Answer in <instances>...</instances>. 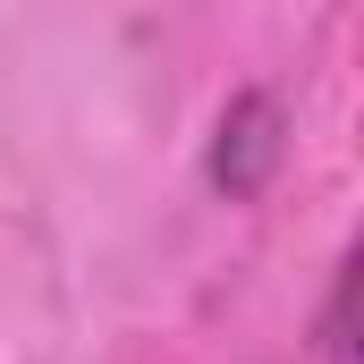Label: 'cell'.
Returning a JSON list of instances; mask_svg holds the SVG:
<instances>
[{"label":"cell","mask_w":364,"mask_h":364,"mask_svg":"<svg viewBox=\"0 0 364 364\" xmlns=\"http://www.w3.org/2000/svg\"><path fill=\"white\" fill-rule=\"evenodd\" d=\"M322 348H331V364H348V272H339V288H331V314H322Z\"/></svg>","instance_id":"obj_2"},{"label":"cell","mask_w":364,"mask_h":364,"mask_svg":"<svg viewBox=\"0 0 364 364\" xmlns=\"http://www.w3.org/2000/svg\"><path fill=\"white\" fill-rule=\"evenodd\" d=\"M279 153V110L263 102V93H246L229 119H220V144H212V170H220V186L229 195H246V186H263V170H272Z\"/></svg>","instance_id":"obj_1"}]
</instances>
